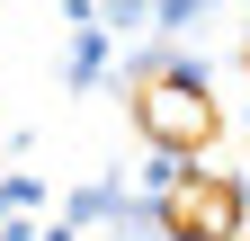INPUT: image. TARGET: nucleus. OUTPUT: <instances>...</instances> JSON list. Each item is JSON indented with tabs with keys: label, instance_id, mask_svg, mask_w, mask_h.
Returning a JSON list of instances; mask_svg holds the SVG:
<instances>
[{
	"label": "nucleus",
	"instance_id": "f257e3e1",
	"mask_svg": "<svg viewBox=\"0 0 250 241\" xmlns=\"http://www.w3.org/2000/svg\"><path fill=\"white\" fill-rule=\"evenodd\" d=\"M170 223L188 232V241H214V232H232V188H214V179H197L179 205H170Z\"/></svg>",
	"mask_w": 250,
	"mask_h": 241
}]
</instances>
